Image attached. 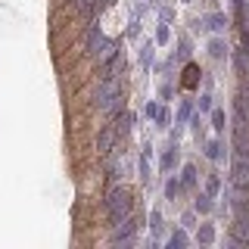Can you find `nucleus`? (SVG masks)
Returning a JSON list of instances; mask_svg holds the SVG:
<instances>
[{"label":"nucleus","instance_id":"nucleus-1","mask_svg":"<svg viewBox=\"0 0 249 249\" xmlns=\"http://www.w3.org/2000/svg\"><path fill=\"white\" fill-rule=\"evenodd\" d=\"M131 209H134V196H131V190H128V187H112V193H109V199H106V212H109L112 228H119L124 218L131 215Z\"/></svg>","mask_w":249,"mask_h":249},{"label":"nucleus","instance_id":"nucleus-2","mask_svg":"<svg viewBox=\"0 0 249 249\" xmlns=\"http://www.w3.org/2000/svg\"><path fill=\"white\" fill-rule=\"evenodd\" d=\"M119 93H122L119 75L103 78V88H100V109H106V112H115V106H119Z\"/></svg>","mask_w":249,"mask_h":249},{"label":"nucleus","instance_id":"nucleus-3","mask_svg":"<svg viewBox=\"0 0 249 249\" xmlns=\"http://www.w3.org/2000/svg\"><path fill=\"white\" fill-rule=\"evenodd\" d=\"M115 137H119V131L112 128V124H109V128L103 131V137H100V153H109L112 150V143H115Z\"/></svg>","mask_w":249,"mask_h":249},{"label":"nucleus","instance_id":"nucleus-4","mask_svg":"<svg viewBox=\"0 0 249 249\" xmlns=\"http://www.w3.org/2000/svg\"><path fill=\"white\" fill-rule=\"evenodd\" d=\"M237 112H240V119L249 122V88L240 90V97H237Z\"/></svg>","mask_w":249,"mask_h":249},{"label":"nucleus","instance_id":"nucleus-5","mask_svg":"<svg viewBox=\"0 0 249 249\" xmlns=\"http://www.w3.org/2000/svg\"><path fill=\"white\" fill-rule=\"evenodd\" d=\"M206 153H209V159H221V156H224V146H221V143H215V140H212V143L206 146Z\"/></svg>","mask_w":249,"mask_h":249},{"label":"nucleus","instance_id":"nucleus-6","mask_svg":"<svg viewBox=\"0 0 249 249\" xmlns=\"http://www.w3.org/2000/svg\"><path fill=\"white\" fill-rule=\"evenodd\" d=\"M212 124H215V131H224V112H221V109H215V115H212Z\"/></svg>","mask_w":249,"mask_h":249},{"label":"nucleus","instance_id":"nucleus-7","mask_svg":"<svg viewBox=\"0 0 249 249\" xmlns=\"http://www.w3.org/2000/svg\"><path fill=\"white\" fill-rule=\"evenodd\" d=\"M165 193H168V199H175L178 193H181V184H178V181H168V187H165Z\"/></svg>","mask_w":249,"mask_h":249},{"label":"nucleus","instance_id":"nucleus-8","mask_svg":"<svg viewBox=\"0 0 249 249\" xmlns=\"http://www.w3.org/2000/svg\"><path fill=\"white\" fill-rule=\"evenodd\" d=\"M193 181H196V168L187 165V168H184V184H193Z\"/></svg>","mask_w":249,"mask_h":249},{"label":"nucleus","instance_id":"nucleus-9","mask_svg":"<svg viewBox=\"0 0 249 249\" xmlns=\"http://www.w3.org/2000/svg\"><path fill=\"white\" fill-rule=\"evenodd\" d=\"M212 237H215L212 228H202V231H199V240H202V243H212Z\"/></svg>","mask_w":249,"mask_h":249},{"label":"nucleus","instance_id":"nucleus-10","mask_svg":"<svg viewBox=\"0 0 249 249\" xmlns=\"http://www.w3.org/2000/svg\"><path fill=\"white\" fill-rule=\"evenodd\" d=\"M209 50H212V56H224V44H221V41H212V47H209Z\"/></svg>","mask_w":249,"mask_h":249},{"label":"nucleus","instance_id":"nucleus-11","mask_svg":"<svg viewBox=\"0 0 249 249\" xmlns=\"http://www.w3.org/2000/svg\"><path fill=\"white\" fill-rule=\"evenodd\" d=\"M196 209H199V212H209V209H212V202H209V196H199Z\"/></svg>","mask_w":249,"mask_h":249},{"label":"nucleus","instance_id":"nucleus-12","mask_svg":"<svg viewBox=\"0 0 249 249\" xmlns=\"http://www.w3.org/2000/svg\"><path fill=\"white\" fill-rule=\"evenodd\" d=\"M175 159H178V153L171 150V153H165V162H162V165H165V168H171V165H175Z\"/></svg>","mask_w":249,"mask_h":249},{"label":"nucleus","instance_id":"nucleus-13","mask_svg":"<svg viewBox=\"0 0 249 249\" xmlns=\"http://www.w3.org/2000/svg\"><path fill=\"white\" fill-rule=\"evenodd\" d=\"M218 187H221V181L212 175V178H209V193H218Z\"/></svg>","mask_w":249,"mask_h":249},{"label":"nucleus","instance_id":"nucleus-14","mask_svg":"<svg viewBox=\"0 0 249 249\" xmlns=\"http://www.w3.org/2000/svg\"><path fill=\"white\" fill-rule=\"evenodd\" d=\"M184 243H187L184 233H175V237H171V246H184Z\"/></svg>","mask_w":249,"mask_h":249},{"label":"nucleus","instance_id":"nucleus-15","mask_svg":"<svg viewBox=\"0 0 249 249\" xmlns=\"http://www.w3.org/2000/svg\"><path fill=\"white\" fill-rule=\"evenodd\" d=\"M209 22H212V28H224V16H212Z\"/></svg>","mask_w":249,"mask_h":249}]
</instances>
